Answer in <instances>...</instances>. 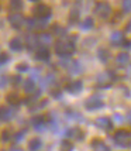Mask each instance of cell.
I'll use <instances>...</instances> for the list:
<instances>
[{
  "label": "cell",
  "instance_id": "34",
  "mask_svg": "<svg viewBox=\"0 0 131 151\" xmlns=\"http://www.w3.org/2000/svg\"><path fill=\"white\" fill-rule=\"evenodd\" d=\"M24 136H26V130H23V132H19L14 134V141L16 143H20V141H23V138H24Z\"/></svg>",
  "mask_w": 131,
  "mask_h": 151
},
{
  "label": "cell",
  "instance_id": "38",
  "mask_svg": "<svg viewBox=\"0 0 131 151\" xmlns=\"http://www.w3.org/2000/svg\"><path fill=\"white\" fill-rule=\"evenodd\" d=\"M51 95H52L54 99H61V98H62V92H61L59 89H57V91H55V89H54V91H51Z\"/></svg>",
  "mask_w": 131,
  "mask_h": 151
},
{
  "label": "cell",
  "instance_id": "6",
  "mask_svg": "<svg viewBox=\"0 0 131 151\" xmlns=\"http://www.w3.org/2000/svg\"><path fill=\"white\" fill-rule=\"evenodd\" d=\"M62 65L65 66L66 69L69 71V73H80L82 72V65L79 61H73V59H68L66 62H62Z\"/></svg>",
  "mask_w": 131,
  "mask_h": 151
},
{
  "label": "cell",
  "instance_id": "25",
  "mask_svg": "<svg viewBox=\"0 0 131 151\" xmlns=\"http://www.w3.org/2000/svg\"><path fill=\"white\" fill-rule=\"evenodd\" d=\"M79 21V10L78 9H72L69 13V23L71 24H78Z\"/></svg>",
  "mask_w": 131,
  "mask_h": 151
},
{
  "label": "cell",
  "instance_id": "19",
  "mask_svg": "<svg viewBox=\"0 0 131 151\" xmlns=\"http://www.w3.org/2000/svg\"><path fill=\"white\" fill-rule=\"evenodd\" d=\"M97 58L100 59L103 64H106V62L110 59V51L106 50V48H99L97 50Z\"/></svg>",
  "mask_w": 131,
  "mask_h": 151
},
{
  "label": "cell",
  "instance_id": "21",
  "mask_svg": "<svg viewBox=\"0 0 131 151\" xmlns=\"http://www.w3.org/2000/svg\"><path fill=\"white\" fill-rule=\"evenodd\" d=\"M23 88H24V91L27 93H33L35 91V82H34L33 79H26L24 82H23Z\"/></svg>",
  "mask_w": 131,
  "mask_h": 151
},
{
  "label": "cell",
  "instance_id": "20",
  "mask_svg": "<svg viewBox=\"0 0 131 151\" xmlns=\"http://www.w3.org/2000/svg\"><path fill=\"white\" fill-rule=\"evenodd\" d=\"M52 33L57 35V37H59V38H64L66 35V28L62 26H59V24H54L52 26Z\"/></svg>",
  "mask_w": 131,
  "mask_h": 151
},
{
  "label": "cell",
  "instance_id": "36",
  "mask_svg": "<svg viewBox=\"0 0 131 151\" xmlns=\"http://www.w3.org/2000/svg\"><path fill=\"white\" fill-rule=\"evenodd\" d=\"M9 85V78L7 76H0V89H6Z\"/></svg>",
  "mask_w": 131,
  "mask_h": 151
},
{
  "label": "cell",
  "instance_id": "11",
  "mask_svg": "<svg viewBox=\"0 0 131 151\" xmlns=\"http://www.w3.org/2000/svg\"><path fill=\"white\" fill-rule=\"evenodd\" d=\"M124 41H125L124 34L121 33V31H114V33H112V35H110V42H112V45H114V47L123 45Z\"/></svg>",
  "mask_w": 131,
  "mask_h": 151
},
{
  "label": "cell",
  "instance_id": "35",
  "mask_svg": "<svg viewBox=\"0 0 131 151\" xmlns=\"http://www.w3.org/2000/svg\"><path fill=\"white\" fill-rule=\"evenodd\" d=\"M10 61V57H9V54L6 52H0V65H4Z\"/></svg>",
  "mask_w": 131,
  "mask_h": 151
},
{
  "label": "cell",
  "instance_id": "23",
  "mask_svg": "<svg viewBox=\"0 0 131 151\" xmlns=\"http://www.w3.org/2000/svg\"><path fill=\"white\" fill-rule=\"evenodd\" d=\"M93 27H94V20H93L92 17H86V19L82 21V24H80V28H82V30H85V31L92 30Z\"/></svg>",
  "mask_w": 131,
  "mask_h": 151
},
{
  "label": "cell",
  "instance_id": "41",
  "mask_svg": "<svg viewBox=\"0 0 131 151\" xmlns=\"http://www.w3.org/2000/svg\"><path fill=\"white\" fill-rule=\"evenodd\" d=\"M113 117H114V122H117V123H123V122H124L123 116H121V114H118V113H116Z\"/></svg>",
  "mask_w": 131,
  "mask_h": 151
},
{
  "label": "cell",
  "instance_id": "44",
  "mask_svg": "<svg viewBox=\"0 0 131 151\" xmlns=\"http://www.w3.org/2000/svg\"><path fill=\"white\" fill-rule=\"evenodd\" d=\"M127 75H128V78L131 79V65L128 66V69H127Z\"/></svg>",
  "mask_w": 131,
  "mask_h": 151
},
{
  "label": "cell",
  "instance_id": "32",
  "mask_svg": "<svg viewBox=\"0 0 131 151\" xmlns=\"http://www.w3.org/2000/svg\"><path fill=\"white\" fill-rule=\"evenodd\" d=\"M30 73H31V78H30V79H33L34 82H35L37 79H41V72H39L38 68H34V69Z\"/></svg>",
  "mask_w": 131,
  "mask_h": 151
},
{
  "label": "cell",
  "instance_id": "42",
  "mask_svg": "<svg viewBox=\"0 0 131 151\" xmlns=\"http://www.w3.org/2000/svg\"><path fill=\"white\" fill-rule=\"evenodd\" d=\"M123 47H125V48H130L131 42H130V41H124V42H123Z\"/></svg>",
  "mask_w": 131,
  "mask_h": 151
},
{
  "label": "cell",
  "instance_id": "9",
  "mask_svg": "<svg viewBox=\"0 0 131 151\" xmlns=\"http://www.w3.org/2000/svg\"><path fill=\"white\" fill-rule=\"evenodd\" d=\"M94 124H96V127L102 129V130H106V132H109V130H112L113 129V123H112V120H110L109 117H99V119H96Z\"/></svg>",
  "mask_w": 131,
  "mask_h": 151
},
{
  "label": "cell",
  "instance_id": "7",
  "mask_svg": "<svg viewBox=\"0 0 131 151\" xmlns=\"http://www.w3.org/2000/svg\"><path fill=\"white\" fill-rule=\"evenodd\" d=\"M9 23H10V26L13 27V28L19 30V28H21V26L26 23V20H24V17L20 13H14V14H11V16H9Z\"/></svg>",
  "mask_w": 131,
  "mask_h": 151
},
{
  "label": "cell",
  "instance_id": "43",
  "mask_svg": "<svg viewBox=\"0 0 131 151\" xmlns=\"http://www.w3.org/2000/svg\"><path fill=\"white\" fill-rule=\"evenodd\" d=\"M125 117H127V122H128V123H131V110L127 113V116H125Z\"/></svg>",
  "mask_w": 131,
  "mask_h": 151
},
{
  "label": "cell",
  "instance_id": "5",
  "mask_svg": "<svg viewBox=\"0 0 131 151\" xmlns=\"http://www.w3.org/2000/svg\"><path fill=\"white\" fill-rule=\"evenodd\" d=\"M94 14L99 16L100 19H109L112 16V7L107 3H97L94 7Z\"/></svg>",
  "mask_w": 131,
  "mask_h": 151
},
{
  "label": "cell",
  "instance_id": "16",
  "mask_svg": "<svg viewBox=\"0 0 131 151\" xmlns=\"http://www.w3.org/2000/svg\"><path fill=\"white\" fill-rule=\"evenodd\" d=\"M27 41V48L28 50H34L38 47V35H34V34H28L26 37Z\"/></svg>",
  "mask_w": 131,
  "mask_h": 151
},
{
  "label": "cell",
  "instance_id": "22",
  "mask_svg": "<svg viewBox=\"0 0 131 151\" xmlns=\"http://www.w3.org/2000/svg\"><path fill=\"white\" fill-rule=\"evenodd\" d=\"M92 147H93V151H110V148L105 143H102L100 140H97V138L92 143Z\"/></svg>",
  "mask_w": 131,
  "mask_h": 151
},
{
  "label": "cell",
  "instance_id": "4",
  "mask_svg": "<svg viewBox=\"0 0 131 151\" xmlns=\"http://www.w3.org/2000/svg\"><path fill=\"white\" fill-rule=\"evenodd\" d=\"M103 106H105V102H103V99L100 98L99 95H93L89 99H86L85 102V107L87 110H99Z\"/></svg>",
  "mask_w": 131,
  "mask_h": 151
},
{
  "label": "cell",
  "instance_id": "37",
  "mask_svg": "<svg viewBox=\"0 0 131 151\" xmlns=\"http://www.w3.org/2000/svg\"><path fill=\"white\" fill-rule=\"evenodd\" d=\"M10 137H11V134H10V130H3L1 133V140L7 143V141H10Z\"/></svg>",
  "mask_w": 131,
  "mask_h": 151
},
{
  "label": "cell",
  "instance_id": "26",
  "mask_svg": "<svg viewBox=\"0 0 131 151\" xmlns=\"http://www.w3.org/2000/svg\"><path fill=\"white\" fill-rule=\"evenodd\" d=\"M6 100H7V103H10L11 106H17L20 103V98L17 93H10L6 98Z\"/></svg>",
  "mask_w": 131,
  "mask_h": 151
},
{
  "label": "cell",
  "instance_id": "14",
  "mask_svg": "<svg viewBox=\"0 0 131 151\" xmlns=\"http://www.w3.org/2000/svg\"><path fill=\"white\" fill-rule=\"evenodd\" d=\"M13 114L14 113L10 107H7V106L0 107V120H1V122H10V120L13 119Z\"/></svg>",
  "mask_w": 131,
  "mask_h": 151
},
{
  "label": "cell",
  "instance_id": "30",
  "mask_svg": "<svg viewBox=\"0 0 131 151\" xmlns=\"http://www.w3.org/2000/svg\"><path fill=\"white\" fill-rule=\"evenodd\" d=\"M11 82H13L11 85H13L14 88H19V86L21 85V83H23L24 81L21 79V76H20V75H16V76H13V78H11Z\"/></svg>",
  "mask_w": 131,
  "mask_h": 151
},
{
  "label": "cell",
  "instance_id": "33",
  "mask_svg": "<svg viewBox=\"0 0 131 151\" xmlns=\"http://www.w3.org/2000/svg\"><path fill=\"white\" fill-rule=\"evenodd\" d=\"M121 7H123V12L124 13H130L131 12V0H125L121 3Z\"/></svg>",
  "mask_w": 131,
  "mask_h": 151
},
{
  "label": "cell",
  "instance_id": "13",
  "mask_svg": "<svg viewBox=\"0 0 131 151\" xmlns=\"http://www.w3.org/2000/svg\"><path fill=\"white\" fill-rule=\"evenodd\" d=\"M49 57H51V52H49V50L45 48V47H41L39 50H37V52H35V58L38 59V61H49Z\"/></svg>",
  "mask_w": 131,
  "mask_h": 151
},
{
  "label": "cell",
  "instance_id": "10",
  "mask_svg": "<svg viewBox=\"0 0 131 151\" xmlns=\"http://www.w3.org/2000/svg\"><path fill=\"white\" fill-rule=\"evenodd\" d=\"M31 123H33V127L37 130V132H45L47 127H48V124L45 123V120H44V117L42 116H37V117H34L33 120H31Z\"/></svg>",
  "mask_w": 131,
  "mask_h": 151
},
{
  "label": "cell",
  "instance_id": "15",
  "mask_svg": "<svg viewBox=\"0 0 131 151\" xmlns=\"http://www.w3.org/2000/svg\"><path fill=\"white\" fill-rule=\"evenodd\" d=\"M9 47H10V50H11V51H14V52H19V51H21V50H23V47H24V44H23V41H21V38H19V37H16V38H13L11 41H10V44H9Z\"/></svg>",
  "mask_w": 131,
  "mask_h": 151
},
{
  "label": "cell",
  "instance_id": "39",
  "mask_svg": "<svg viewBox=\"0 0 131 151\" xmlns=\"http://www.w3.org/2000/svg\"><path fill=\"white\" fill-rule=\"evenodd\" d=\"M17 71L19 72H27L28 71V65L27 64H19L17 65Z\"/></svg>",
  "mask_w": 131,
  "mask_h": 151
},
{
  "label": "cell",
  "instance_id": "18",
  "mask_svg": "<svg viewBox=\"0 0 131 151\" xmlns=\"http://www.w3.org/2000/svg\"><path fill=\"white\" fill-rule=\"evenodd\" d=\"M52 42V37H51V34H48V33H41L38 35V44H42V47H45L48 44H51Z\"/></svg>",
  "mask_w": 131,
  "mask_h": 151
},
{
  "label": "cell",
  "instance_id": "12",
  "mask_svg": "<svg viewBox=\"0 0 131 151\" xmlns=\"http://www.w3.org/2000/svg\"><path fill=\"white\" fill-rule=\"evenodd\" d=\"M66 92L72 93V95H78L82 89H83V83L80 82V81H73V82H71L69 85L65 88Z\"/></svg>",
  "mask_w": 131,
  "mask_h": 151
},
{
  "label": "cell",
  "instance_id": "1",
  "mask_svg": "<svg viewBox=\"0 0 131 151\" xmlns=\"http://www.w3.org/2000/svg\"><path fill=\"white\" fill-rule=\"evenodd\" d=\"M55 52L64 59L69 58L75 52V44L69 38L59 40V41H57V44H55Z\"/></svg>",
  "mask_w": 131,
  "mask_h": 151
},
{
  "label": "cell",
  "instance_id": "40",
  "mask_svg": "<svg viewBox=\"0 0 131 151\" xmlns=\"http://www.w3.org/2000/svg\"><path fill=\"white\" fill-rule=\"evenodd\" d=\"M38 98H39V92H35L33 96H30V98L27 99V103H31V102L34 103V102H35V100H37Z\"/></svg>",
  "mask_w": 131,
  "mask_h": 151
},
{
  "label": "cell",
  "instance_id": "28",
  "mask_svg": "<svg viewBox=\"0 0 131 151\" xmlns=\"http://www.w3.org/2000/svg\"><path fill=\"white\" fill-rule=\"evenodd\" d=\"M10 9L11 10H21L23 9V1H20V0H11L10 1Z\"/></svg>",
  "mask_w": 131,
  "mask_h": 151
},
{
  "label": "cell",
  "instance_id": "31",
  "mask_svg": "<svg viewBox=\"0 0 131 151\" xmlns=\"http://www.w3.org/2000/svg\"><path fill=\"white\" fill-rule=\"evenodd\" d=\"M68 116H72V120H78V122H83V116L80 113H76V112H68Z\"/></svg>",
  "mask_w": 131,
  "mask_h": 151
},
{
  "label": "cell",
  "instance_id": "27",
  "mask_svg": "<svg viewBox=\"0 0 131 151\" xmlns=\"http://www.w3.org/2000/svg\"><path fill=\"white\" fill-rule=\"evenodd\" d=\"M61 151H73V144L69 140H64L61 143Z\"/></svg>",
  "mask_w": 131,
  "mask_h": 151
},
{
  "label": "cell",
  "instance_id": "24",
  "mask_svg": "<svg viewBox=\"0 0 131 151\" xmlns=\"http://www.w3.org/2000/svg\"><path fill=\"white\" fill-rule=\"evenodd\" d=\"M41 147H42V141H41L39 138H33V140L28 143L30 151H38V150H41Z\"/></svg>",
  "mask_w": 131,
  "mask_h": 151
},
{
  "label": "cell",
  "instance_id": "46",
  "mask_svg": "<svg viewBox=\"0 0 131 151\" xmlns=\"http://www.w3.org/2000/svg\"><path fill=\"white\" fill-rule=\"evenodd\" d=\"M10 151H23V150H21V148H11Z\"/></svg>",
  "mask_w": 131,
  "mask_h": 151
},
{
  "label": "cell",
  "instance_id": "2",
  "mask_svg": "<svg viewBox=\"0 0 131 151\" xmlns=\"http://www.w3.org/2000/svg\"><path fill=\"white\" fill-rule=\"evenodd\" d=\"M114 144L121 147V148H130L131 147V133L127 130H117L113 136Z\"/></svg>",
  "mask_w": 131,
  "mask_h": 151
},
{
  "label": "cell",
  "instance_id": "3",
  "mask_svg": "<svg viewBox=\"0 0 131 151\" xmlns=\"http://www.w3.org/2000/svg\"><path fill=\"white\" fill-rule=\"evenodd\" d=\"M33 13H34V16H35V19L48 20L49 17H51V14H52V10H51V7H48L47 4L38 3L37 6L34 7Z\"/></svg>",
  "mask_w": 131,
  "mask_h": 151
},
{
  "label": "cell",
  "instance_id": "29",
  "mask_svg": "<svg viewBox=\"0 0 131 151\" xmlns=\"http://www.w3.org/2000/svg\"><path fill=\"white\" fill-rule=\"evenodd\" d=\"M26 24H27V28L35 30V28H37V19H27Z\"/></svg>",
  "mask_w": 131,
  "mask_h": 151
},
{
  "label": "cell",
  "instance_id": "45",
  "mask_svg": "<svg viewBox=\"0 0 131 151\" xmlns=\"http://www.w3.org/2000/svg\"><path fill=\"white\" fill-rule=\"evenodd\" d=\"M127 31H131V20L128 21V24H127Z\"/></svg>",
  "mask_w": 131,
  "mask_h": 151
},
{
  "label": "cell",
  "instance_id": "17",
  "mask_svg": "<svg viewBox=\"0 0 131 151\" xmlns=\"http://www.w3.org/2000/svg\"><path fill=\"white\" fill-rule=\"evenodd\" d=\"M130 54L128 52H120L116 57V62H117L120 66H124V65H127L128 62H130Z\"/></svg>",
  "mask_w": 131,
  "mask_h": 151
},
{
  "label": "cell",
  "instance_id": "8",
  "mask_svg": "<svg viewBox=\"0 0 131 151\" xmlns=\"http://www.w3.org/2000/svg\"><path fill=\"white\" fill-rule=\"evenodd\" d=\"M66 137L71 138V140H76V141H83L85 140V133L79 127H73V129H69L66 132Z\"/></svg>",
  "mask_w": 131,
  "mask_h": 151
}]
</instances>
